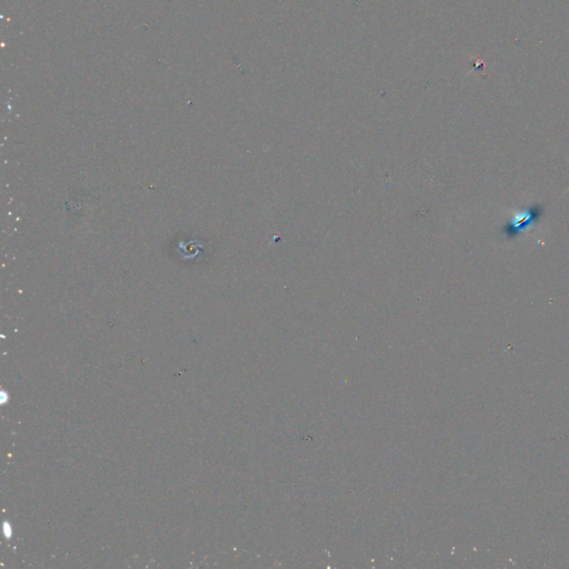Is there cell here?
Wrapping results in <instances>:
<instances>
[{"instance_id": "obj_1", "label": "cell", "mask_w": 569, "mask_h": 569, "mask_svg": "<svg viewBox=\"0 0 569 569\" xmlns=\"http://www.w3.org/2000/svg\"><path fill=\"white\" fill-rule=\"evenodd\" d=\"M544 214V207L540 204H532L521 209H514L509 219L503 226L504 236L514 240L521 235H526L539 223Z\"/></svg>"}, {"instance_id": "obj_2", "label": "cell", "mask_w": 569, "mask_h": 569, "mask_svg": "<svg viewBox=\"0 0 569 569\" xmlns=\"http://www.w3.org/2000/svg\"><path fill=\"white\" fill-rule=\"evenodd\" d=\"M567 160H568V162H569V159H567ZM568 190H569V187H568V188H567V192H568Z\"/></svg>"}]
</instances>
